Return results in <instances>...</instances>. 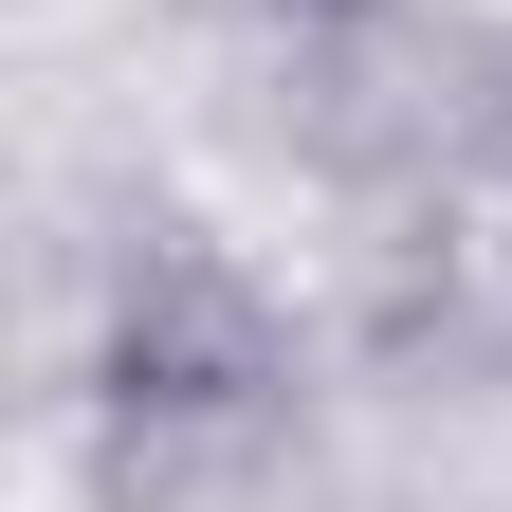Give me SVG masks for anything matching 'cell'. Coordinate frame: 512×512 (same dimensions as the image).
<instances>
[{
  "label": "cell",
  "mask_w": 512,
  "mask_h": 512,
  "mask_svg": "<svg viewBox=\"0 0 512 512\" xmlns=\"http://www.w3.org/2000/svg\"><path fill=\"white\" fill-rule=\"evenodd\" d=\"M311 19H348V0H311Z\"/></svg>",
  "instance_id": "cell-2"
},
{
  "label": "cell",
  "mask_w": 512,
  "mask_h": 512,
  "mask_svg": "<svg viewBox=\"0 0 512 512\" xmlns=\"http://www.w3.org/2000/svg\"><path fill=\"white\" fill-rule=\"evenodd\" d=\"M92 384H110V421H256V403L293 384L275 293H256L220 238H147V256L110 275V348H92Z\"/></svg>",
  "instance_id": "cell-1"
}]
</instances>
